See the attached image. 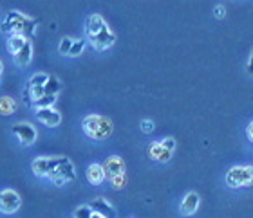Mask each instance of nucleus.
<instances>
[{
	"instance_id": "nucleus-26",
	"label": "nucleus",
	"mask_w": 253,
	"mask_h": 218,
	"mask_svg": "<svg viewBox=\"0 0 253 218\" xmlns=\"http://www.w3.org/2000/svg\"><path fill=\"white\" fill-rule=\"evenodd\" d=\"M141 130H143V133H152L154 132V123L150 121V119H143Z\"/></svg>"
},
{
	"instance_id": "nucleus-2",
	"label": "nucleus",
	"mask_w": 253,
	"mask_h": 218,
	"mask_svg": "<svg viewBox=\"0 0 253 218\" xmlns=\"http://www.w3.org/2000/svg\"><path fill=\"white\" fill-rule=\"evenodd\" d=\"M2 31L5 34H20V36L33 38L37 32V20L22 15L20 11H9L2 20Z\"/></svg>"
},
{
	"instance_id": "nucleus-7",
	"label": "nucleus",
	"mask_w": 253,
	"mask_h": 218,
	"mask_svg": "<svg viewBox=\"0 0 253 218\" xmlns=\"http://www.w3.org/2000/svg\"><path fill=\"white\" fill-rule=\"evenodd\" d=\"M13 133L18 137L22 146H31L37 141V130H35V126H33L31 123L27 121L16 123L15 126H13Z\"/></svg>"
},
{
	"instance_id": "nucleus-28",
	"label": "nucleus",
	"mask_w": 253,
	"mask_h": 218,
	"mask_svg": "<svg viewBox=\"0 0 253 218\" xmlns=\"http://www.w3.org/2000/svg\"><path fill=\"white\" fill-rule=\"evenodd\" d=\"M248 74L253 76V49H252V53H250V58H248Z\"/></svg>"
},
{
	"instance_id": "nucleus-15",
	"label": "nucleus",
	"mask_w": 253,
	"mask_h": 218,
	"mask_svg": "<svg viewBox=\"0 0 253 218\" xmlns=\"http://www.w3.org/2000/svg\"><path fill=\"white\" fill-rule=\"evenodd\" d=\"M87 181H89L92 186H100L101 182L105 181V171H103V166L98 164V162H92V164L87 168Z\"/></svg>"
},
{
	"instance_id": "nucleus-30",
	"label": "nucleus",
	"mask_w": 253,
	"mask_h": 218,
	"mask_svg": "<svg viewBox=\"0 0 253 218\" xmlns=\"http://www.w3.org/2000/svg\"><path fill=\"white\" fill-rule=\"evenodd\" d=\"M2 70H4V65H2V62H0V76H2Z\"/></svg>"
},
{
	"instance_id": "nucleus-17",
	"label": "nucleus",
	"mask_w": 253,
	"mask_h": 218,
	"mask_svg": "<svg viewBox=\"0 0 253 218\" xmlns=\"http://www.w3.org/2000/svg\"><path fill=\"white\" fill-rule=\"evenodd\" d=\"M56 99H58V96H54V94H45V96H42L40 99H37V101L33 103L31 107L35 108V110H40V108H51L56 103Z\"/></svg>"
},
{
	"instance_id": "nucleus-20",
	"label": "nucleus",
	"mask_w": 253,
	"mask_h": 218,
	"mask_svg": "<svg viewBox=\"0 0 253 218\" xmlns=\"http://www.w3.org/2000/svg\"><path fill=\"white\" fill-rule=\"evenodd\" d=\"M47 80H49V74H45V72H37V74H33L31 78H29L27 85L29 87H43L45 83H47Z\"/></svg>"
},
{
	"instance_id": "nucleus-16",
	"label": "nucleus",
	"mask_w": 253,
	"mask_h": 218,
	"mask_svg": "<svg viewBox=\"0 0 253 218\" xmlns=\"http://www.w3.org/2000/svg\"><path fill=\"white\" fill-rule=\"evenodd\" d=\"M27 40H29V38L20 36V34H9L7 42H5V47H7V51H9L11 56L18 53V49H20L22 45H24V43L27 42Z\"/></svg>"
},
{
	"instance_id": "nucleus-14",
	"label": "nucleus",
	"mask_w": 253,
	"mask_h": 218,
	"mask_svg": "<svg viewBox=\"0 0 253 218\" xmlns=\"http://www.w3.org/2000/svg\"><path fill=\"white\" fill-rule=\"evenodd\" d=\"M147 152H148V157L152 160H158V162H169V160L172 159V154H174V152L165 150L161 143H152L148 146Z\"/></svg>"
},
{
	"instance_id": "nucleus-25",
	"label": "nucleus",
	"mask_w": 253,
	"mask_h": 218,
	"mask_svg": "<svg viewBox=\"0 0 253 218\" xmlns=\"http://www.w3.org/2000/svg\"><path fill=\"white\" fill-rule=\"evenodd\" d=\"M159 143L163 144V148L169 150V152H174L175 150V139L174 137H167V139H163V141H159Z\"/></svg>"
},
{
	"instance_id": "nucleus-23",
	"label": "nucleus",
	"mask_w": 253,
	"mask_h": 218,
	"mask_svg": "<svg viewBox=\"0 0 253 218\" xmlns=\"http://www.w3.org/2000/svg\"><path fill=\"white\" fill-rule=\"evenodd\" d=\"M90 217H92V211H90V208L87 204L78 206V208L74 209V218H90Z\"/></svg>"
},
{
	"instance_id": "nucleus-19",
	"label": "nucleus",
	"mask_w": 253,
	"mask_h": 218,
	"mask_svg": "<svg viewBox=\"0 0 253 218\" xmlns=\"http://www.w3.org/2000/svg\"><path fill=\"white\" fill-rule=\"evenodd\" d=\"M45 94H54V96H58V92L62 91V83L56 76H49L47 83H45Z\"/></svg>"
},
{
	"instance_id": "nucleus-24",
	"label": "nucleus",
	"mask_w": 253,
	"mask_h": 218,
	"mask_svg": "<svg viewBox=\"0 0 253 218\" xmlns=\"http://www.w3.org/2000/svg\"><path fill=\"white\" fill-rule=\"evenodd\" d=\"M111 184H112V187H114V189H123V187H125V184H126V173L111 179Z\"/></svg>"
},
{
	"instance_id": "nucleus-12",
	"label": "nucleus",
	"mask_w": 253,
	"mask_h": 218,
	"mask_svg": "<svg viewBox=\"0 0 253 218\" xmlns=\"http://www.w3.org/2000/svg\"><path fill=\"white\" fill-rule=\"evenodd\" d=\"M179 209H181V213H183V215H186V217H192V215L199 209V195H197L195 191L186 193L185 198L181 200Z\"/></svg>"
},
{
	"instance_id": "nucleus-9",
	"label": "nucleus",
	"mask_w": 253,
	"mask_h": 218,
	"mask_svg": "<svg viewBox=\"0 0 253 218\" xmlns=\"http://www.w3.org/2000/svg\"><path fill=\"white\" fill-rule=\"evenodd\" d=\"M35 116H37V119L42 123L43 126H47V128L58 126L60 123H62V114H60L58 110H54L53 107L35 110Z\"/></svg>"
},
{
	"instance_id": "nucleus-21",
	"label": "nucleus",
	"mask_w": 253,
	"mask_h": 218,
	"mask_svg": "<svg viewBox=\"0 0 253 218\" xmlns=\"http://www.w3.org/2000/svg\"><path fill=\"white\" fill-rule=\"evenodd\" d=\"M85 45H87L85 40H73V45H71V51H69L67 56H71V58H78L80 54L85 51Z\"/></svg>"
},
{
	"instance_id": "nucleus-27",
	"label": "nucleus",
	"mask_w": 253,
	"mask_h": 218,
	"mask_svg": "<svg viewBox=\"0 0 253 218\" xmlns=\"http://www.w3.org/2000/svg\"><path fill=\"white\" fill-rule=\"evenodd\" d=\"M213 16H215L217 20L224 18V16H226V9H224V5H215V7H213Z\"/></svg>"
},
{
	"instance_id": "nucleus-11",
	"label": "nucleus",
	"mask_w": 253,
	"mask_h": 218,
	"mask_svg": "<svg viewBox=\"0 0 253 218\" xmlns=\"http://www.w3.org/2000/svg\"><path fill=\"white\" fill-rule=\"evenodd\" d=\"M87 206L90 208V211H92V213L100 215V217H103V218H116V209L112 208L105 198L98 197V198H94L90 204H87Z\"/></svg>"
},
{
	"instance_id": "nucleus-6",
	"label": "nucleus",
	"mask_w": 253,
	"mask_h": 218,
	"mask_svg": "<svg viewBox=\"0 0 253 218\" xmlns=\"http://www.w3.org/2000/svg\"><path fill=\"white\" fill-rule=\"evenodd\" d=\"M22 206V198L15 189H2L0 191V213L13 215Z\"/></svg>"
},
{
	"instance_id": "nucleus-4",
	"label": "nucleus",
	"mask_w": 253,
	"mask_h": 218,
	"mask_svg": "<svg viewBox=\"0 0 253 218\" xmlns=\"http://www.w3.org/2000/svg\"><path fill=\"white\" fill-rule=\"evenodd\" d=\"M47 179L53 182L54 186H63L65 182L76 181V170H74V164L67 159V157H63L62 155V157H60V162L51 170Z\"/></svg>"
},
{
	"instance_id": "nucleus-5",
	"label": "nucleus",
	"mask_w": 253,
	"mask_h": 218,
	"mask_svg": "<svg viewBox=\"0 0 253 218\" xmlns=\"http://www.w3.org/2000/svg\"><path fill=\"white\" fill-rule=\"evenodd\" d=\"M226 184L230 187L253 186V168L252 166H233L226 173Z\"/></svg>"
},
{
	"instance_id": "nucleus-29",
	"label": "nucleus",
	"mask_w": 253,
	"mask_h": 218,
	"mask_svg": "<svg viewBox=\"0 0 253 218\" xmlns=\"http://www.w3.org/2000/svg\"><path fill=\"white\" fill-rule=\"evenodd\" d=\"M246 135L250 137V141H253V121L248 125V128H246Z\"/></svg>"
},
{
	"instance_id": "nucleus-13",
	"label": "nucleus",
	"mask_w": 253,
	"mask_h": 218,
	"mask_svg": "<svg viewBox=\"0 0 253 218\" xmlns=\"http://www.w3.org/2000/svg\"><path fill=\"white\" fill-rule=\"evenodd\" d=\"M13 60H15V63L18 67H27V65L31 63L33 60V43L31 40H27L20 49H18V53L13 54Z\"/></svg>"
},
{
	"instance_id": "nucleus-3",
	"label": "nucleus",
	"mask_w": 253,
	"mask_h": 218,
	"mask_svg": "<svg viewBox=\"0 0 253 218\" xmlns=\"http://www.w3.org/2000/svg\"><path fill=\"white\" fill-rule=\"evenodd\" d=\"M82 128L87 137L94 139V141H103V139L111 137L112 133V121L105 116H98V114H90L85 116L82 121Z\"/></svg>"
},
{
	"instance_id": "nucleus-31",
	"label": "nucleus",
	"mask_w": 253,
	"mask_h": 218,
	"mask_svg": "<svg viewBox=\"0 0 253 218\" xmlns=\"http://www.w3.org/2000/svg\"><path fill=\"white\" fill-rule=\"evenodd\" d=\"M90 218H103V217H100V215H96V213H92V217Z\"/></svg>"
},
{
	"instance_id": "nucleus-8",
	"label": "nucleus",
	"mask_w": 253,
	"mask_h": 218,
	"mask_svg": "<svg viewBox=\"0 0 253 218\" xmlns=\"http://www.w3.org/2000/svg\"><path fill=\"white\" fill-rule=\"evenodd\" d=\"M62 157V155H60ZM60 157H37L31 162V170L38 179H45L54 166L60 162Z\"/></svg>"
},
{
	"instance_id": "nucleus-10",
	"label": "nucleus",
	"mask_w": 253,
	"mask_h": 218,
	"mask_svg": "<svg viewBox=\"0 0 253 218\" xmlns=\"http://www.w3.org/2000/svg\"><path fill=\"white\" fill-rule=\"evenodd\" d=\"M103 166V171H105V179H114L118 175H123L125 173V160L122 157H118V155H112L109 159L105 160V164Z\"/></svg>"
},
{
	"instance_id": "nucleus-22",
	"label": "nucleus",
	"mask_w": 253,
	"mask_h": 218,
	"mask_svg": "<svg viewBox=\"0 0 253 218\" xmlns=\"http://www.w3.org/2000/svg\"><path fill=\"white\" fill-rule=\"evenodd\" d=\"M73 40H74V38L63 36L62 42H60V45H58V53L63 54V56H67L69 51H71V45H73Z\"/></svg>"
},
{
	"instance_id": "nucleus-1",
	"label": "nucleus",
	"mask_w": 253,
	"mask_h": 218,
	"mask_svg": "<svg viewBox=\"0 0 253 218\" xmlns=\"http://www.w3.org/2000/svg\"><path fill=\"white\" fill-rule=\"evenodd\" d=\"M85 32H87V40L96 51H107L116 43V34L109 29L105 18L98 13L87 16L85 20Z\"/></svg>"
},
{
	"instance_id": "nucleus-18",
	"label": "nucleus",
	"mask_w": 253,
	"mask_h": 218,
	"mask_svg": "<svg viewBox=\"0 0 253 218\" xmlns=\"http://www.w3.org/2000/svg\"><path fill=\"white\" fill-rule=\"evenodd\" d=\"M16 108V103L13 97L9 96H2L0 97V116H9L13 114Z\"/></svg>"
}]
</instances>
